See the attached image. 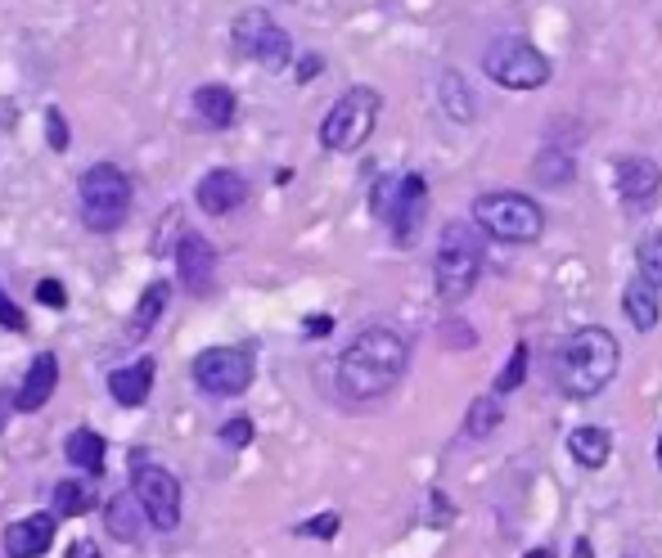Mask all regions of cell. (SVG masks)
Returning a JSON list of instances; mask_svg holds the SVG:
<instances>
[{
    "label": "cell",
    "instance_id": "8",
    "mask_svg": "<svg viewBox=\"0 0 662 558\" xmlns=\"http://www.w3.org/2000/svg\"><path fill=\"white\" fill-rule=\"evenodd\" d=\"M482 72L505 90H536L550 81V59L523 36H500L482 54Z\"/></svg>",
    "mask_w": 662,
    "mask_h": 558
},
{
    "label": "cell",
    "instance_id": "23",
    "mask_svg": "<svg viewBox=\"0 0 662 558\" xmlns=\"http://www.w3.org/2000/svg\"><path fill=\"white\" fill-rule=\"evenodd\" d=\"M64 455H68V464L86 468V473H100V468H104V437H100V432H91V428H77L73 437H68Z\"/></svg>",
    "mask_w": 662,
    "mask_h": 558
},
{
    "label": "cell",
    "instance_id": "21",
    "mask_svg": "<svg viewBox=\"0 0 662 558\" xmlns=\"http://www.w3.org/2000/svg\"><path fill=\"white\" fill-rule=\"evenodd\" d=\"M437 99H442V113L460 126L478 117V99H473L469 81H464L460 72H442V77H437Z\"/></svg>",
    "mask_w": 662,
    "mask_h": 558
},
{
    "label": "cell",
    "instance_id": "15",
    "mask_svg": "<svg viewBox=\"0 0 662 558\" xmlns=\"http://www.w3.org/2000/svg\"><path fill=\"white\" fill-rule=\"evenodd\" d=\"M55 387H59V360H55V351H41V356L28 365V378H23L19 396H14V410H23V414L46 410Z\"/></svg>",
    "mask_w": 662,
    "mask_h": 558
},
{
    "label": "cell",
    "instance_id": "28",
    "mask_svg": "<svg viewBox=\"0 0 662 558\" xmlns=\"http://www.w3.org/2000/svg\"><path fill=\"white\" fill-rule=\"evenodd\" d=\"M523 378H527V347L518 342L514 356H509L505 369L496 374V396H505V392H514V387H523Z\"/></svg>",
    "mask_w": 662,
    "mask_h": 558
},
{
    "label": "cell",
    "instance_id": "7",
    "mask_svg": "<svg viewBox=\"0 0 662 558\" xmlns=\"http://www.w3.org/2000/svg\"><path fill=\"white\" fill-rule=\"evenodd\" d=\"M424 207H428V185L424 176H383L370 194V212L383 216L392 225V239L397 243H410L424 225Z\"/></svg>",
    "mask_w": 662,
    "mask_h": 558
},
{
    "label": "cell",
    "instance_id": "4",
    "mask_svg": "<svg viewBox=\"0 0 662 558\" xmlns=\"http://www.w3.org/2000/svg\"><path fill=\"white\" fill-rule=\"evenodd\" d=\"M77 194H82V216L95 234H113L118 225H127L131 216V176L113 162H95L82 171L77 180Z\"/></svg>",
    "mask_w": 662,
    "mask_h": 558
},
{
    "label": "cell",
    "instance_id": "13",
    "mask_svg": "<svg viewBox=\"0 0 662 558\" xmlns=\"http://www.w3.org/2000/svg\"><path fill=\"white\" fill-rule=\"evenodd\" d=\"M244 198H248V180L230 167L208 171V176L199 180V189H194V203H199L208 216H230L235 207H244Z\"/></svg>",
    "mask_w": 662,
    "mask_h": 558
},
{
    "label": "cell",
    "instance_id": "2",
    "mask_svg": "<svg viewBox=\"0 0 662 558\" xmlns=\"http://www.w3.org/2000/svg\"><path fill=\"white\" fill-rule=\"evenodd\" d=\"M617 360H622V351H617V338H613V333L599 329V324H586V329H577L568 342H563L554 378H559V387H563L568 396L586 401V396L604 392V387L613 383Z\"/></svg>",
    "mask_w": 662,
    "mask_h": 558
},
{
    "label": "cell",
    "instance_id": "5",
    "mask_svg": "<svg viewBox=\"0 0 662 558\" xmlns=\"http://www.w3.org/2000/svg\"><path fill=\"white\" fill-rule=\"evenodd\" d=\"M473 221L482 234H491L496 243H532L545 230V207L527 194H482L473 198Z\"/></svg>",
    "mask_w": 662,
    "mask_h": 558
},
{
    "label": "cell",
    "instance_id": "36",
    "mask_svg": "<svg viewBox=\"0 0 662 558\" xmlns=\"http://www.w3.org/2000/svg\"><path fill=\"white\" fill-rule=\"evenodd\" d=\"M320 68H325V63H320V54H307V59L298 63V81H311Z\"/></svg>",
    "mask_w": 662,
    "mask_h": 558
},
{
    "label": "cell",
    "instance_id": "11",
    "mask_svg": "<svg viewBox=\"0 0 662 558\" xmlns=\"http://www.w3.org/2000/svg\"><path fill=\"white\" fill-rule=\"evenodd\" d=\"M136 495L149 513V527L172 531L176 522H181V482H176L167 468L140 464L136 468Z\"/></svg>",
    "mask_w": 662,
    "mask_h": 558
},
{
    "label": "cell",
    "instance_id": "19",
    "mask_svg": "<svg viewBox=\"0 0 662 558\" xmlns=\"http://www.w3.org/2000/svg\"><path fill=\"white\" fill-rule=\"evenodd\" d=\"M622 311L631 315V324L640 333H649V329H658V320H662V302H658V284H649V279H631V284L622 288Z\"/></svg>",
    "mask_w": 662,
    "mask_h": 558
},
{
    "label": "cell",
    "instance_id": "17",
    "mask_svg": "<svg viewBox=\"0 0 662 558\" xmlns=\"http://www.w3.org/2000/svg\"><path fill=\"white\" fill-rule=\"evenodd\" d=\"M145 522H149V513H145V504H140L136 491H118L109 504H104V527H109V536L122 540V545H136Z\"/></svg>",
    "mask_w": 662,
    "mask_h": 558
},
{
    "label": "cell",
    "instance_id": "12",
    "mask_svg": "<svg viewBox=\"0 0 662 558\" xmlns=\"http://www.w3.org/2000/svg\"><path fill=\"white\" fill-rule=\"evenodd\" d=\"M617 198L626 207H653L662 198V171L649 158H622L617 162Z\"/></svg>",
    "mask_w": 662,
    "mask_h": 558
},
{
    "label": "cell",
    "instance_id": "38",
    "mask_svg": "<svg viewBox=\"0 0 662 558\" xmlns=\"http://www.w3.org/2000/svg\"><path fill=\"white\" fill-rule=\"evenodd\" d=\"M329 329H334V320H329V315H311V320H307V333H311V338H325Z\"/></svg>",
    "mask_w": 662,
    "mask_h": 558
},
{
    "label": "cell",
    "instance_id": "1",
    "mask_svg": "<svg viewBox=\"0 0 662 558\" xmlns=\"http://www.w3.org/2000/svg\"><path fill=\"white\" fill-rule=\"evenodd\" d=\"M410 365V342L392 324H365L338 356V392L343 401H379L401 383Z\"/></svg>",
    "mask_w": 662,
    "mask_h": 558
},
{
    "label": "cell",
    "instance_id": "22",
    "mask_svg": "<svg viewBox=\"0 0 662 558\" xmlns=\"http://www.w3.org/2000/svg\"><path fill=\"white\" fill-rule=\"evenodd\" d=\"M568 450H572V459H577L581 468H604L608 455H613V441H608L604 428H590L586 423V428H572Z\"/></svg>",
    "mask_w": 662,
    "mask_h": 558
},
{
    "label": "cell",
    "instance_id": "20",
    "mask_svg": "<svg viewBox=\"0 0 662 558\" xmlns=\"http://www.w3.org/2000/svg\"><path fill=\"white\" fill-rule=\"evenodd\" d=\"M194 113H199L203 126H212V131H226L230 122H235V90L230 86H199L194 90Z\"/></svg>",
    "mask_w": 662,
    "mask_h": 558
},
{
    "label": "cell",
    "instance_id": "30",
    "mask_svg": "<svg viewBox=\"0 0 662 558\" xmlns=\"http://www.w3.org/2000/svg\"><path fill=\"white\" fill-rule=\"evenodd\" d=\"M55 513H64V518H77V513H82V486L68 482V477L55 486Z\"/></svg>",
    "mask_w": 662,
    "mask_h": 558
},
{
    "label": "cell",
    "instance_id": "10",
    "mask_svg": "<svg viewBox=\"0 0 662 558\" xmlns=\"http://www.w3.org/2000/svg\"><path fill=\"white\" fill-rule=\"evenodd\" d=\"M194 383L208 396H239L253 383V356L239 347H208L194 356Z\"/></svg>",
    "mask_w": 662,
    "mask_h": 558
},
{
    "label": "cell",
    "instance_id": "32",
    "mask_svg": "<svg viewBox=\"0 0 662 558\" xmlns=\"http://www.w3.org/2000/svg\"><path fill=\"white\" fill-rule=\"evenodd\" d=\"M221 441H226L230 450H244L248 441H253V423H248V419H230V423H221Z\"/></svg>",
    "mask_w": 662,
    "mask_h": 558
},
{
    "label": "cell",
    "instance_id": "26",
    "mask_svg": "<svg viewBox=\"0 0 662 558\" xmlns=\"http://www.w3.org/2000/svg\"><path fill=\"white\" fill-rule=\"evenodd\" d=\"M635 261H640V275L662 288V230H649L635 243Z\"/></svg>",
    "mask_w": 662,
    "mask_h": 558
},
{
    "label": "cell",
    "instance_id": "6",
    "mask_svg": "<svg viewBox=\"0 0 662 558\" xmlns=\"http://www.w3.org/2000/svg\"><path fill=\"white\" fill-rule=\"evenodd\" d=\"M379 90L370 86H352L347 95H338V104L325 113V122H320V144H325L329 153H352L361 149L365 140L374 135V126H379Z\"/></svg>",
    "mask_w": 662,
    "mask_h": 558
},
{
    "label": "cell",
    "instance_id": "25",
    "mask_svg": "<svg viewBox=\"0 0 662 558\" xmlns=\"http://www.w3.org/2000/svg\"><path fill=\"white\" fill-rule=\"evenodd\" d=\"M163 306H167V284L158 279V284L145 288V297H140L136 315H131V338H149V329H154V320L163 315Z\"/></svg>",
    "mask_w": 662,
    "mask_h": 558
},
{
    "label": "cell",
    "instance_id": "42",
    "mask_svg": "<svg viewBox=\"0 0 662 558\" xmlns=\"http://www.w3.org/2000/svg\"><path fill=\"white\" fill-rule=\"evenodd\" d=\"M572 558H595V554H590V540H577V554H572Z\"/></svg>",
    "mask_w": 662,
    "mask_h": 558
},
{
    "label": "cell",
    "instance_id": "14",
    "mask_svg": "<svg viewBox=\"0 0 662 558\" xmlns=\"http://www.w3.org/2000/svg\"><path fill=\"white\" fill-rule=\"evenodd\" d=\"M212 270H217L212 243L203 234H181V243H176V275H181V284L190 293H203L212 284Z\"/></svg>",
    "mask_w": 662,
    "mask_h": 558
},
{
    "label": "cell",
    "instance_id": "39",
    "mask_svg": "<svg viewBox=\"0 0 662 558\" xmlns=\"http://www.w3.org/2000/svg\"><path fill=\"white\" fill-rule=\"evenodd\" d=\"M433 522H451V500H442V495H433Z\"/></svg>",
    "mask_w": 662,
    "mask_h": 558
},
{
    "label": "cell",
    "instance_id": "24",
    "mask_svg": "<svg viewBox=\"0 0 662 558\" xmlns=\"http://www.w3.org/2000/svg\"><path fill=\"white\" fill-rule=\"evenodd\" d=\"M505 419V405H500V396H478V401L469 405V419H464V432L478 441H487L491 432H496V423Z\"/></svg>",
    "mask_w": 662,
    "mask_h": 558
},
{
    "label": "cell",
    "instance_id": "40",
    "mask_svg": "<svg viewBox=\"0 0 662 558\" xmlns=\"http://www.w3.org/2000/svg\"><path fill=\"white\" fill-rule=\"evenodd\" d=\"M10 410H14V401L0 392V432H5V423H10Z\"/></svg>",
    "mask_w": 662,
    "mask_h": 558
},
{
    "label": "cell",
    "instance_id": "16",
    "mask_svg": "<svg viewBox=\"0 0 662 558\" xmlns=\"http://www.w3.org/2000/svg\"><path fill=\"white\" fill-rule=\"evenodd\" d=\"M55 540V513H28L5 531V554L10 558H41Z\"/></svg>",
    "mask_w": 662,
    "mask_h": 558
},
{
    "label": "cell",
    "instance_id": "37",
    "mask_svg": "<svg viewBox=\"0 0 662 558\" xmlns=\"http://www.w3.org/2000/svg\"><path fill=\"white\" fill-rule=\"evenodd\" d=\"M68 558H104V554L91 545V540H73V545H68Z\"/></svg>",
    "mask_w": 662,
    "mask_h": 558
},
{
    "label": "cell",
    "instance_id": "18",
    "mask_svg": "<svg viewBox=\"0 0 662 558\" xmlns=\"http://www.w3.org/2000/svg\"><path fill=\"white\" fill-rule=\"evenodd\" d=\"M154 369H158V365H154L149 356H140L136 365L113 369V374H109V392H113V401L127 405V410L145 405V401H149V387H154Z\"/></svg>",
    "mask_w": 662,
    "mask_h": 558
},
{
    "label": "cell",
    "instance_id": "34",
    "mask_svg": "<svg viewBox=\"0 0 662 558\" xmlns=\"http://www.w3.org/2000/svg\"><path fill=\"white\" fill-rule=\"evenodd\" d=\"M0 324H5V329H28V315H23L5 293H0Z\"/></svg>",
    "mask_w": 662,
    "mask_h": 558
},
{
    "label": "cell",
    "instance_id": "29",
    "mask_svg": "<svg viewBox=\"0 0 662 558\" xmlns=\"http://www.w3.org/2000/svg\"><path fill=\"white\" fill-rule=\"evenodd\" d=\"M68 140H73V135H68V117H64V108H46V144L55 153H64L68 149Z\"/></svg>",
    "mask_w": 662,
    "mask_h": 558
},
{
    "label": "cell",
    "instance_id": "43",
    "mask_svg": "<svg viewBox=\"0 0 662 558\" xmlns=\"http://www.w3.org/2000/svg\"><path fill=\"white\" fill-rule=\"evenodd\" d=\"M653 455H658V468H662V437H658V450H653Z\"/></svg>",
    "mask_w": 662,
    "mask_h": 558
},
{
    "label": "cell",
    "instance_id": "33",
    "mask_svg": "<svg viewBox=\"0 0 662 558\" xmlns=\"http://www.w3.org/2000/svg\"><path fill=\"white\" fill-rule=\"evenodd\" d=\"M442 342H446V347H473V342H478V333H473L469 329V324H464V320H451V324H442Z\"/></svg>",
    "mask_w": 662,
    "mask_h": 558
},
{
    "label": "cell",
    "instance_id": "9",
    "mask_svg": "<svg viewBox=\"0 0 662 558\" xmlns=\"http://www.w3.org/2000/svg\"><path fill=\"white\" fill-rule=\"evenodd\" d=\"M230 32H235V50L248 54V59H257L266 72H280L284 63H289V54H293L289 32H284L266 9H244Z\"/></svg>",
    "mask_w": 662,
    "mask_h": 558
},
{
    "label": "cell",
    "instance_id": "41",
    "mask_svg": "<svg viewBox=\"0 0 662 558\" xmlns=\"http://www.w3.org/2000/svg\"><path fill=\"white\" fill-rule=\"evenodd\" d=\"M523 558H554V549H550V545H536L532 554H523Z\"/></svg>",
    "mask_w": 662,
    "mask_h": 558
},
{
    "label": "cell",
    "instance_id": "3",
    "mask_svg": "<svg viewBox=\"0 0 662 558\" xmlns=\"http://www.w3.org/2000/svg\"><path fill=\"white\" fill-rule=\"evenodd\" d=\"M482 239H478V225L469 221H446L442 225V239H437V266H433V279H437V297L442 302H464L473 293L482 275Z\"/></svg>",
    "mask_w": 662,
    "mask_h": 558
},
{
    "label": "cell",
    "instance_id": "27",
    "mask_svg": "<svg viewBox=\"0 0 662 558\" xmlns=\"http://www.w3.org/2000/svg\"><path fill=\"white\" fill-rule=\"evenodd\" d=\"M532 176L541 180V185H568V180H572V158H568V153H559V149H545L541 158L532 162Z\"/></svg>",
    "mask_w": 662,
    "mask_h": 558
},
{
    "label": "cell",
    "instance_id": "31",
    "mask_svg": "<svg viewBox=\"0 0 662 558\" xmlns=\"http://www.w3.org/2000/svg\"><path fill=\"white\" fill-rule=\"evenodd\" d=\"M338 527H343V518H338V513H320V518L302 522V527H298V536H320V540H334V536H338Z\"/></svg>",
    "mask_w": 662,
    "mask_h": 558
},
{
    "label": "cell",
    "instance_id": "35",
    "mask_svg": "<svg viewBox=\"0 0 662 558\" xmlns=\"http://www.w3.org/2000/svg\"><path fill=\"white\" fill-rule=\"evenodd\" d=\"M37 297H41L46 306H64V302H68V293H64V284H59V279H41V284H37Z\"/></svg>",
    "mask_w": 662,
    "mask_h": 558
}]
</instances>
